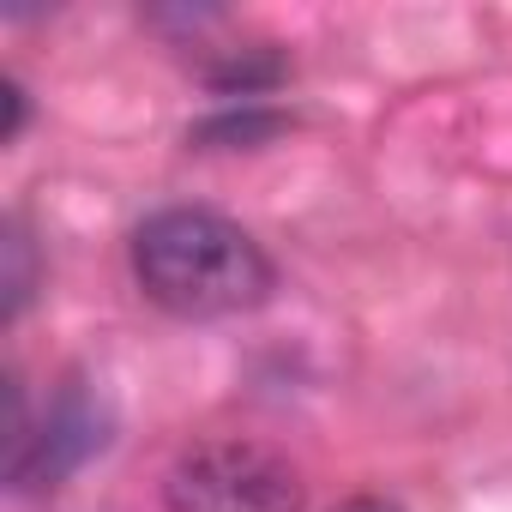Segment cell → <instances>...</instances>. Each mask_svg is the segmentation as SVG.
I'll return each instance as SVG.
<instances>
[{"instance_id": "6da1fadb", "label": "cell", "mask_w": 512, "mask_h": 512, "mask_svg": "<svg viewBox=\"0 0 512 512\" xmlns=\"http://www.w3.org/2000/svg\"><path fill=\"white\" fill-rule=\"evenodd\" d=\"M133 278L157 308L181 320L247 314L278 284L266 247L235 217L205 211V205H169L133 229Z\"/></svg>"}, {"instance_id": "7a4b0ae2", "label": "cell", "mask_w": 512, "mask_h": 512, "mask_svg": "<svg viewBox=\"0 0 512 512\" xmlns=\"http://www.w3.org/2000/svg\"><path fill=\"white\" fill-rule=\"evenodd\" d=\"M169 512H302V476L260 440H199L163 476Z\"/></svg>"}, {"instance_id": "3957f363", "label": "cell", "mask_w": 512, "mask_h": 512, "mask_svg": "<svg viewBox=\"0 0 512 512\" xmlns=\"http://www.w3.org/2000/svg\"><path fill=\"white\" fill-rule=\"evenodd\" d=\"M7 253H13V278H7V314H19V308H25V296H31V260H25V235H19V229H7Z\"/></svg>"}, {"instance_id": "277c9868", "label": "cell", "mask_w": 512, "mask_h": 512, "mask_svg": "<svg viewBox=\"0 0 512 512\" xmlns=\"http://www.w3.org/2000/svg\"><path fill=\"white\" fill-rule=\"evenodd\" d=\"M332 512H404V506H392V500H380V494H356V500H344V506H332Z\"/></svg>"}]
</instances>
